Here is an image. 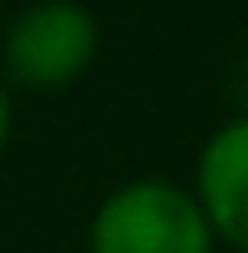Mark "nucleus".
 Wrapping results in <instances>:
<instances>
[{
  "label": "nucleus",
  "instance_id": "f257e3e1",
  "mask_svg": "<svg viewBox=\"0 0 248 253\" xmlns=\"http://www.w3.org/2000/svg\"><path fill=\"white\" fill-rule=\"evenodd\" d=\"M88 253H217V238L186 181L129 176L98 197Z\"/></svg>",
  "mask_w": 248,
  "mask_h": 253
},
{
  "label": "nucleus",
  "instance_id": "f03ea898",
  "mask_svg": "<svg viewBox=\"0 0 248 253\" xmlns=\"http://www.w3.org/2000/svg\"><path fill=\"white\" fill-rule=\"evenodd\" d=\"M98 16L83 0H26L0 21V78L26 93H62L98 62Z\"/></svg>",
  "mask_w": 248,
  "mask_h": 253
},
{
  "label": "nucleus",
  "instance_id": "7ed1b4c3",
  "mask_svg": "<svg viewBox=\"0 0 248 253\" xmlns=\"http://www.w3.org/2000/svg\"><path fill=\"white\" fill-rule=\"evenodd\" d=\"M186 186L207 217L217 248L248 253V114L243 109L197 145Z\"/></svg>",
  "mask_w": 248,
  "mask_h": 253
},
{
  "label": "nucleus",
  "instance_id": "20e7f679",
  "mask_svg": "<svg viewBox=\"0 0 248 253\" xmlns=\"http://www.w3.org/2000/svg\"><path fill=\"white\" fill-rule=\"evenodd\" d=\"M10 134H16V93H10L5 78H0V160L10 150Z\"/></svg>",
  "mask_w": 248,
  "mask_h": 253
},
{
  "label": "nucleus",
  "instance_id": "39448f33",
  "mask_svg": "<svg viewBox=\"0 0 248 253\" xmlns=\"http://www.w3.org/2000/svg\"><path fill=\"white\" fill-rule=\"evenodd\" d=\"M243 114H248V78H243Z\"/></svg>",
  "mask_w": 248,
  "mask_h": 253
},
{
  "label": "nucleus",
  "instance_id": "423d86ee",
  "mask_svg": "<svg viewBox=\"0 0 248 253\" xmlns=\"http://www.w3.org/2000/svg\"><path fill=\"white\" fill-rule=\"evenodd\" d=\"M0 21H5V0H0Z\"/></svg>",
  "mask_w": 248,
  "mask_h": 253
}]
</instances>
